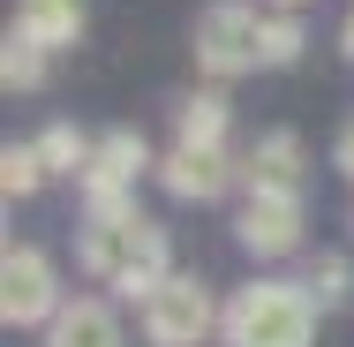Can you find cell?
<instances>
[{
	"label": "cell",
	"mask_w": 354,
	"mask_h": 347,
	"mask_svg": "<svg viewBox=\"0 0 354 347\" xmlns=\"http://www.w3.org/2000/svg\"><path fill=\"white\" fill-rule=\"evenodd\" d=\"M75 257H83V272L91 279H113L129 302H151L158 287H166V226H151L143 211H129V219H91L83 226V242H75Z\"/></svg>",
	"instance_id": "obj_1"
},
{
	"label": "cell",
	"mask_w": 354,
	"mask_h": 347,
	"mask_svg": "<svg viewBox=\"0 0 354 347\" xmlns=\"http://www.w3.org/2000/svg\"><path fill=\"white\" fill-rule=\"evenodd\" d=\"M309 325H317V302L309 287H241L234 310H226V340L234 347H309Z\"/></svg>",
	"instance_id": "obj_2"
},
{
	"label": "cell",
	"mask_w": 354,
	"mask_h": 347,
	"mask_svg": "<svg viewBox=\"0 0 354 347\" xmlns=\"http://www.w3.org/2000/svg\"><path fill=\"white\" fill-rule=\"evenodd\" d=\"M196 61L212 75L257 69V61H264V15L241 8V0H212V8L196 15Z\"/></svg>",
	"instance_id": "obj_3"
},
{
	"label": "cell",
	"mask_w": 354,
	"mask_h": 347,
	"mask_svg": "<svg viewBox=\"0 0 354 347\" xmlns=\"http://www.w3.org/2000/svg\"><path fill=\"white\" fill-rule=\"evenodd\" d=\"M0 317L8 325H53L61 317V287H53V265L38 249H8L0 257Z\"/></svg>",
	"instance_id": "obj_4"
},
{
	"label": "cell",
	"mask_w": 354,
	"mask_h": 347,
	"mask_svg": "<svg viewBox=\"0 0 354 347\" xmlns=\"http://www.w3.org/2000/svg\"><path fill=\"white\" fill-rule=\"evenodd\" d=\"M143 332H151V347H196L212 332V294L196 279H166L143 302Z\"/></svg>",
	"instance_id": "obj_5"
},
{
	"label": "cell",
	"mask_w": 354,
	"mask_h": 347,
	"mask_svg": "<svg viewBox=\"0 0 354 347\" xmlns=\"http://www.w3.org/2000/svg\"><path fill=\"white\" fill-rule=\"evenodd\" d=\"M241 181H249V197H301V136L294 129L257 136L241 159Z\"/></svg>",
	"instance_id": "obj_6"
},
{
	"label": "cell",
	"mask_w": 354,
	"mask_h": 347,
	"mask_svg": "<svg viewBox=\"0 0 354 347\" xmlns=\"http://www.w3.org/2000/svg\"><path fill=\"white\" fill-rule=\"evenodd\" d=\"M234 226H241V249L249 257H286L301 242V197H249Z\"/></svg>",
	"instance_id": "obj_7"
},
{
	"label": "cell",
	"mask_w": 354,
	"mask_h": 347,
	"mask_svg": "<svg viewBox=\"0 0 354 347\" xmlns=\"http://www.w3.org/2000/svg\"><path fill=\"white\" fill-rule=\"evenodd\" d=\"M143 166H151V151H143L136 129H113V136H98V151H91V174H83V197H129Z\"/></svg>",
	"instance_id": "obj_8"
},
{
	"label": "cell",
	"mask_w": 354,
	"mask_h": 347,
	"mask_svg": "<svg viewBox=\"0 0 354 347\" xmlns=\"http://www.w3.org/2000/svg\"><path fill=\"white\" fill-rule=\"evenodd\" d=\"M46 347H121V317L98 294H75V302H61V317L46 325Z\"/></svg>",
	"instance_id": "obj_9"
},
{
	"label": "cell",
	"mask_w": 354,
	"mask_h": 347,
	"mask_svg": "<svg viewBox=\"0 0 354 347\" xmlns=\"http://www.w3.org/2000/svg\"><path fill=\"white\" fill-rule=\"evenodd\" d=\"M158 181H166L181 204H212L218 189L234 181V166H226V151H181V143H174V159L158 166Z\"/></svg>",
	"instance_id": "obj_10"
},
{
	"label": "cell",
	"mask_w": 354,
	"mask_h": 347,
	"mask_svg": "<svg viewBox=\"0 0 354 347\" xmlns=\"http://www.w3.org/2000/svg\"><path fill=\"white\" fill-rule=\"evenodd\" d=\"M15 30H30L46 53L53 46H75V30H83V0H23V23Z\"/></svg>",
	"instance_id": "obj_11"
},
{
	"label": "cell",
	"mask_w": 354,
	"mask_h": 347,
	"mask_svg": "<svg viewBox=\"0 0 354 347\" xmlns=\"http://www.w3.org/2000/svg\"><path fill=\"white\" fill-rule=\"evenodd\" d=\"M226 143V98L218 91H196L181 106V151H218Z\"/></svg>",
	"instance_id": "obj_12"
},
{
	"label": "cell",
	"mask_w": 354,
	"mask_h": 347,
	"mask_svg": "<svg viewBox=\"0 0 354 347\" xmlns=\"http://www.w3.org/2000/svg\"><path fill=\"white\" fill-rule=\"evenodd\" d=\"M0 83L8 91H38L46 83V46L30 30H8V53H0Z\"/></svg>",
	"instance_id": "obj_13"
},
{
	"label": "cell",
	"mask_w": 354,
	"mask_h": 347,
	"mask_svg": "<svg viewBox=\"0 0 354 347\" xmlns=\"http://www.w3.org/2000/svg\"><path fill=\"white\" fill-rule=\"evenodd\" d=\"M30 151L46 159V174H91V151H98V143H83V136L68 129V121H53L46 136L30 143Z\"/></svg>",
	"instance_id": "obj_14"
},
{
	"label": "cell",
	"mask_w": 354,
	"mask_h": 347,
	"mask_svg": "<svg viewBox=\"0 0 354 347\" xmlns=\"http://www.w3.org/2000/svg\"><path fill=\"white\" fill-rule=\"evenodd\" d=\"M301 46H309V38H301V23H294V15H264V69H294V61H301Z\"/></svg>",
	"instance_id": "obj_15"
},
{
	"label": "cell",
	"mask_w": 354,
	"mask_h": 347,
	"mask_svg": "<svg viewBox=\"0 0 354 347\" xmlns=\"http://www.w3.org/2000/svg\"><path fill=\"white\" fill-rule=\"evenodd\" d=\"M347 287H354L347 257H332V249H324V257L309 265V302H324V310H332V302H347Z\"/></svg>",
	"instance_id": "obj_16"
},
{
	"label": "cell",
	"mask_w": 354,
	"mask_h": 347,
	"mask_svg": "<svg viewBox=\"0 0 354 347\" xmlns=\"http://www.w3.org/2000/svg\"><path fill=\"white\" fill-rule=\"evenodd\" d=\"M38 181H46V159H38V151H15V143H8V151H0V189H8V197H30Z\"/></svg>",
	"instance_id": "obj_17"
},
{
	"label": "cell",
	"mask_w": 354,
	"mask_h": 347,
	"mask_svg": "<svg viewBox=\"0 0 354 347\" xmlns=\"http://www.w3.org/2000/svg\"><path fill=\"white\" fill-rule=\"evenodd\" d=\"M339 174H347V181H354V129H347V136H339Z\"/></svg>",
	"instance_id": "obj_18"
},
{
	"label": "cell",
	"mask_w": 354,
	"mask_h": 347,
	"mask_svg": "<svg viewBox=\"0 0 354 347\" xmlns=\"http://www.w3.org/2000/svg\"><path fill=\"white\" fill-rule=\"evenodd\" d=\"M339 53H347V61H354V15H347V30H339Z\"/></svg>",
	"instance_id": "obj_19"
},
{
	"label": "cell",
	"mask_w": 354,
	"mask_h": 347,
	"mask_svg": "<svg viewBox=\"0 0 354 347\" xmlns=\"http://www.w3.org/2000/svg\"><path fill=\"white\" fill-rule=\"evenodd\" d=\"M279 8H301V0H279Z\"/></svg>",
	"instance_id": "obj_20"
}]
</instances>
